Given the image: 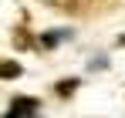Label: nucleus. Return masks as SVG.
I'll use <instances>...</instances> for the list:
<instances>
[{"label":"nucleus","mask_w":125,"mask_h":118,"mask_svg":"<svg viewBox=\"0 0 125 118\" xmlns=\"http://www.w3.org/2000/svg\"><path fill=\"white\" fill-rule=\"evenodd\" d=\"M37 111H41V101L37 98H17L10 108H7L3 118H37Z\"/></svg>","instance_id":"f257e3e1"},{"label":"nucleus","mask_w":125,"mask_h":118,"mask_svg":"<svg viewBox=\"0 0 125 118\" xmlns=\"http://www.w3.org/2000/svg\"><path fill=\"white\" fill-rule=\"evenodd\" d=\"M21 74H24V68L17 61H0V81H14V78H21Z\"/></svg>","instance_id":"f03ea898"},{"label":"nucleus","mask_w":125,"mask_h":118,"mask_svg":"<svg viewBox=\"0 0 125 118\" xmlns=\"http://www.w3.org/2000/svg\"><path fill=\"white\" fill-rule=\"evenodd\" d=\"M58 10H68V14H78V10H84L91 0H51Z\"/></svg>","instance_id":"7ed1b4c3"},{"label":"nucleus","mask_w":125,"mask_h":118,"mask_svg":"<svg viewBox=\"0 0 125 118\" xmlns=\"http://www.w3.org/2000/svg\"><path fill=\"white\" fill-rule=\"evenodd\" d=\"M64 37H68V30H47V34L41 37V44H44V47H58Z\"/></svg>","instance_id":"20e7f679"},{"label":"nucleus","mask_w":125,"mask_h":118,"mask_svg":"<svg viewBox=\"0 0 125 118\" xmlns=\"http://www.w3.org/2000/svg\"><path fill=\"white\" fill-rule=\"evenodd\" d=\"M74 88H78V78H64V81H58V95H61V98H68Z\"/></svg>","instance_id":"39448f33"},{"label":"nucleus","mask_w":125,"mask_h":118,"mask_svg":"<svg viewBox=\"0 0 125 118\" xmlns=\"http://www.w3.org/2000/svg\"><path fill=\"white\" fill-rule=\"evenodd\" d=\"M14 44H17V47H31V37H27V30H17V34H14Z\"/></svg>","instance_id":"423d86ee"}]
</instances>
